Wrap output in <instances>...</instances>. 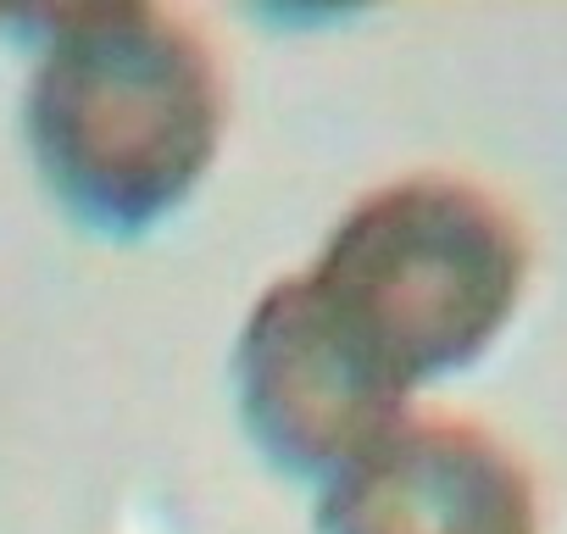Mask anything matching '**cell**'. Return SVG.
Segmentation results:
<instances>
[{
    "label": "cell",
    "instance_id": "obj_1",
    "mask_svg": "<svg viewBox=\"0 0 567 534\" xmlns=\"http://www.w3.org/2000/svg\"><path fill=\"white\" fill-rule=\"evenodd\" d=\"M23 134L51 195L101 234H145L206 178L228 90L212 40L151 0L40 7Z\"/></svg>",
    "mask_w": 567,
    "mask_h": 534
},
{
    "label": "cell",
    "instance_id": "obj_2",
    "mask_svg": "<svg viewBox=\"0 0 567 534\" xmlns=\"http://www.w3.org/2000/svg\"><path fill=\"white\" fill-rule=\"evenodd\" d=\"M307 285L340 340L412 401L473 368L528 285V234L484 184L412 173L368 189L323 239Z\"/></svg>",
    "mask_w": 567,
    "mask_h": 534
},
{
    "label": "cell",
    "instance_id": "obj_3",
    "mask_svg": "<svg viewBox=\"0 0 567 534\" xmlns=\"http://www.w3.org/2000/svg\"><path fill=\"white\" fill-rule=\"evenodd\" d=\"M234 390L267 462L301 479H334L406 418V396L340 340L307 274L278 279L250 307L234 346Z\"/></svg>",
    "mask_w": 567,
    "mask_h": 534
},
{
    "label": "cell",
    "instance_id": "obj_4",
    "mask_svg": "<svg viewBox=\"0 0 567 534\" xmlns=\"http://www.w3.org/2000/svg\"><path fill=\"white\" fill-rule=\"evenodd\" d=\"M539 523L528 462L467 418L406 412L318 501V534H539Z\"/></svg>",
    "mask_w": 567,
    "mask_h": 534
}]
</instances>
